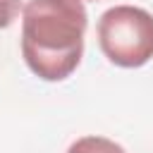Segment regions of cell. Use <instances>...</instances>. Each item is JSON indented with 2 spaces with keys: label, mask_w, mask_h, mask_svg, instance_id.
<instances>
[{
  "label": "cell",
  "mask_w": 153,
  "mask_h": 153,
  "mask_svg": "<svg viewBox=\"0 0 153 153\" xmlns=\"http://www.w3.org/2000/svg\"><path fill=\"white\" fill-rule=\"evenodd\" d=\"M88 14L84 0H29L22 7V55L43 81L67 79L81 62Z\"/></svg>",
  "instance_id": "obj_1"
},
{
  "label": "cell",
  "mask_w": 153,
  "mask_h": 153,
  "mask_svg": "<svg viewBox=\"0 0 153 153\" xmlns=\"http://www.w3.org/2000/svg\"><path fill=\"white\" fill-rule=\"evenodd\" d=\"M103 55L124 69L146 65L153 57V14L134 5H115L98 19Z\"/></svg>",
  "instance_id": "obj_2"
},
{
  "label": "cell",
  "mask_w": 153,
  "mask_h": 153,
  "mask_svg": "<svg viewBox=\"0 0 153 153\" xmlns=\"http://www.w3.org/2000/svg\"><path fill=\"white\" fill-rule=\"evenodd\" d=\"M67 153H127L120 143H115L112 139H105V136H81L76 139Z\"/></svg>",
  "instance_id": "obj_3"
},
{
  "label": "cell",
  "mask_w": 153,
  "mask_h": 153,
  "mask_svg": "<svg viewBox=\"0 0 153 153\" xmlns=\"http://www.w3.org/2000/svg\"><path fill=\"white\" fill-rule=\"evenodd\" d=\"M22 10V0H0V29H7Z\"/></svg>",
  "instance_id": "obj_4"
},
{
  "label": "cell",
  "mask_w": 153,
  "mask_h": 153,
  "mask_svg": "<svg viewBox=\"0 0 153 153\" xmlns=\"http://www.w3.org/2000/svg\"><path fill=\"white\" fill-rule=\"evenodd\" d=\"M93 2H96V0H93Z\"/></svg>",
  "instance_id": "obj_5"
}]
</instances>
